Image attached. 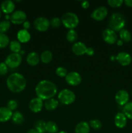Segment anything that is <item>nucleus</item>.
<instances>
[{
  "instance_id": "obj_18",
  "label": "nucleus",
  "mask_w": 132,
  "mask_h": 133,
  "mask_svg": "<svg viewBox=\"0 0 132 133\" xmlns=\"http://www.w3.org/2000/svg\"><path fill=\"white\" fill-rule=\"evenodd\" d=\"M12 111L7 107H0V122H6L10 119L12 116Z\"/></svg>"
},
{
  "instance_id": "obj_16",
  "label": "nucleus",
  "mask_w": 132,
  "mask_h": 133,
  "mask_svg": "<svg viewBox=\"0 0 132 133\" xmlns=\"http://www.w3.org/2000/svg\"><path fill=\"white\" fill-rule=\"evenodd\" d=\"M127 119L124 114L123 112H118L116 114L114 118V122L116 127L120 129H122L126 127L127 124Z\"/></svg>"
},
{
  "instance_id": "obj_31",
  "label": "nucleus",
  "mask_w": 132,
  "mask_h": 133,
  "mask_svg": "<svg viewBox=\"0 0 132 133\" xmlns=\"http://www.w3.org/2000/svg\"><path fill=\"white\" fill-rule=\"evenodd\" d=\"M10 44L9 38L6 34L0 33V48H5Z\"/></svg>"
},
{
  "instance_id": "obj_5",
  "label": "nucleus",
  "mask_w": 132,
  "mask_h": 133,
  "mask_svg": "<svg viewBox=\"0 0 132 133\" xmlns=\"http://www.w3.org/2000/svg\"><path fill=\"white\" fill-rule=\"evenodd\" d=\"M76 99V95L72 90L63 89L58 93V100L59 102L65 105H69L73 103Z\"/></svg>"
},
{
  "instance_id": "obj_23",
  "label": "nucleus",
  "mask_w": 132,
  "mask_h": 133,
  "mask_svg": "<svg viewBox=\"0 0 132 133\" xmlns=\"http://www.w3.org/2000/svg\"><path fill=\"white\" fill-rule=\"evenodd\" d=\"M12 122L16 125H21L24 122V116L21 112L19 111H16L13 113L12 116Z\"/></svg>"
},
{
  "instance_id": "obj_3",
  "label": "nucleus",
  "mask_w": 132,
  "mask_h": 133,
  "mask_svg": "<svg viewBox=\"0 0 132 133\" xmlns=\"http://www.w3.org/2000/svg\"><path fill=\"white\" fill-rule=\"evenodd\" d=\"M126 25V20L123 14L120 12H115L111 14L109 20V28L114 31H120Z\"/></svg>"
},
{
  "instance_id": "obj_33",
  "label": "nucleus",
  "mask_w": 132,
  "mask_h": 133,
  "mask_svg": "<svg viewBox=\"0 0 132 133\" xmlns=\"http://www.w3.org/2000/svg\"><path fill=\"white\" fill-rule=\"evenodd\" d=\"M10 27V22L8 20H3L0 22V31L1 33H5Z\"/></svg>"
},
{
  "instance_id": "obj_43",
  "label": "nucleus",
  "mask_w": 132,
  "mask_h": 133,
  "mask_svg": "<svg viewBox=\"0 0 132 133\" xmlns=\"http://www.w3.org/2000/svg\"><path fill=\"white\" fill-rule=\"evenodd\" d=\"M116 44H117V45H119V46H121V45H123V44H124V42H123L121 40H118L117 41H116Z\"/></svg>"
},
{
  "instance_id": "obj_30",
  "label": "nucleus",
  "mask_w": 132,
  "mask_h": 133,
  "mask_svg": "<svg viewBox=\"0 0 132 133\" xmlns=\"http://www.w3.org/2000/svg\"><path fill=\"white\" fill-rule=\"evenodd\" d=\"M45 122L43 120H38L34 124V129L39 133H45Z\"/></svg>"
},
{
  "instance_id": "obj_28",
  "label": "nucleus",
  "mask_w": 132,
  "mask_h": 133,
  "mask_svg": "<svg viewBox=\"0 0 132 133\" xmlns=\"http://www.w3.org/2000/svg\"><path fill=\"white\" fill-rule=\"evenodd\" d=\"M67 40L70 43H75L78 38V34L75 29H69L66 35Z\"/></svg>"
},
{
  "instance_id": "obj_44",
  "label": "nucleus",
  "mask_w": 132,
  "mask_h": 133,
  "mask_svg": "<svg viewBox=\"0 0 132 133\" xmlns=\"http://www.w3.org/2000/svg\"><path fill=\"white\" fill-rule=\"evenodd\" d=\"M27 133H39V132H38L35 129H30L29 131L27 132Z\"/></svg>"
},
{
  "instance_id": "obj_46",
  "label": "nucleus",
  "mask_w": 132,
  "mask_h": 133,
  "mask_svg": "<svg viewBox=\"0 0 132 133\" xmlns=\"http://www.w3.org/2000/svg\"><path fill=\"white\" fill-rule=\"evenodd\" d=\"M57 133H68V132H67L66 131H60V132H58Z\"/></svg>"
},
{
  "instance_id": "obj_37",
  "label": "nucleus",
  "mask_w": 132,
  "mask_h": 133,
  "mask_svg": "<svg viewBox=\"0 0 132 133\" xmlns=\"http://www.w3.org/2000/svg\"><path fill=\"white\" fill-rule=\"evenodd\" d=\"M50 25L52 26L54 28H58L60 26L61 23H62V21H61V19H60L58 17H54V18H53L50 21Z\"/></svg>"
},
{
  "instance_id": "obj_10",
  "label": "nucleus",
  "mask_w": 132,
  "mask_h": 133,
  "mask_svg": "<svg viewBox=\"0 0 132 133\" xmlns=\"http://www.w3.org/2000/svg\"><path fill=\"white\" fill-rule=\"evenodd\" d=\"M27 19V14L24 11L18 10L10 15V22L14 24H23Z\"/></svg>"
},
{
  "instance_id": "obj_2",
  "label": "nucleus",
  "mask_w": 132,
  "mask_h": 133,
  "mask_svg": "<svg viewBox=\"0 0 132 133\" xmlns=\"http://www.w3.org/2000/svg\"><path fill=\"white\" fill-rule=\"evenodd\" d=\"M6 86L9 90L13 93H19L25 89L27 81L22 74L13 73L6 79Z\"/></svg>"
},
{
  "instance_id": "obj_19",
  "label": "nucleus",
  "mask_w": 132,
  "mask_h": 133,
  "mask_svg": "<svg viewBox=\"0 0 132 133\" xmlns=\"http://www.w3.org/2000/svg\"><path fill=\"white\" fill-rule=\"evenodd\" d=\"M40 57L36 52L32 51L27 57V62L31 66H35L40 62Z\"/></svg>"
},
{
  "instance_id": "obj_13",
  "label": "nucleus",
  "mask_w": 132,
  "mask_h": 133,
  "mask_svg": "<svg viewBox=\"0 0 132 133\" xmlns=\"http://www.w3.org/2000/svg\"><path fill=\"white\" fill-rule=\"evenodd\" d=\"M43 106V101L39 97H34L31 100L28 105L29 109L34 113H38L42 110Z\"/></svg>"
},
{
  "instance_id": "obj_20",
  "label": "nucleus",
  "mask_w": 132,
  "mask_h": 133,
  "mask_svg": "<svg viewBox=\"0 0 132 133\" xmlns=\"http://www.w3.org/2000/svg\"><path fill=\"white\" fill-rule=\"evenodd\" d=\"M17 38L20 43H27L31 40V34L27 30L23 29L18 32Z\"/></svg>"
},
{
  "instance_id": "obj_9",
  "label": "nucleus",
  "mask_w": 132,
  "mask_h": 133,
  "mask_svg": "<svg viewBox=\"0 0 132 133\" xmlns=\"http://www.w3.org/2000/svg\"><path fill=\"white\" fill-rule=\"evenodd\" d=\"M102 38L108 44H114L118 40L117 35L116 32L110 28L104 29L102 32Z\"/></svg>"
},
{
  "instance_id": "obj_1",
  "label": "nucleus",
  "mask_w": 132,
  "mask_h": 133,
  "mask_svg": "<svg viewBox=\"0 0 132 133\" xmlns=\"http://www.w3.org/2000/svg\"><path fill=\"white\" fill-rule=\"evenodd\" d=\"M38 97L41 99L48 100L53 98L57 94V87L53 82L49 80H42L39 82L35 88Z\"/></svg>"
},
{
  "instance_id": "obj_35",
  "label": "nucleus",
  "mask_w": 132,
  "mask_h": 133,
  "mask_svg": "<svg viewBox=\"0 0 132 133\" xmlns=\"http://www.w3.org/2000/svg\"><path fill=\"white\" fill-rule=\"evenodd\" d=\"M56 74L60 77H65L67 74V71L64 67L59 66L56 70Z\"/></svg>"
},
{
  "instance_id": "obj_27",
  "label": "nucleus",
  "mask_w": 132,
  "mask_h": 133,
  "mask_svg": "<svg viewBox=\"0 0 132 133\" xmlns=\"http://www.w3.org/2000/svg\"><path fill=\"white\" fill-rule=\"evenodd\" d=\"M45 131L48 133H57L58 131V127L54 122H47L45 123Z\"/></svg>"
},
{
  "instance_id": "obj_8",
  "label": "nucleus",
  "mask_w": 132,
  "mask_h": 133,
  "mask_svg": "<svg viewBox=\"0 0 132 133\" xmlns=\"http://www.w3.org/2000/svg\"><path fill=\"white\" fill-rule=\"evenodd\" d=\"M65 81L69 85L72 87H76L79 85L82 82V76L79 73L76 71H71L67 73V75L65 77Z\"/></svg>"
},
{
  "instance_id": "obj_29",
  "label": "nucleus",
  "mask_w": 132,
  "mask_h": 133,
  "mask_svg": "<svg viewBox=\"0 0 132 133\" xmlns=\"http://www.w3.org/2000/svg\"><path fill=\"white\" fill-rule=\"evenodd\" d=\"M123 113L127 118L132 119V101L124 105L123 107Z\"/></svg>"
},
{
  "instance_id": "obj_47",
  "label": "nucleus",
  "mask_w": 132,
  "mask_h": 133,
  "mask_svg": "<svg viewBox=\"0 0 132 133\" xmlns=\"http://www.w3.org/2000/svg\"><path fill=\"white\" fill-rule=\"evenodd\" d=\"M1 9H0V18H1Z\"/></svg>"
},
{
  "instance_id": "obj_12",
  "label": "nucleus",
  "mask_w": 132,
  "mask_h": 133,
  "mask_svg": "<svg viewBox=\"0 0 132 133\" xmlns=\"http://www.w3.org/2000/svg\"><path fill=\"white\" fill-rule=\"evenodd\" d=\"M129 96L128 92L124 90H120L115 94V101L118 105L120 106H124L129 101Z\"/></svg>"
},
{
  "instance_id": "obj_6",
  "label": "nucleus",
  "mask_w": 132,
  "mask_h": 133,
  "mask_svg": "<svg viewBox=\"0 0 132 133\" xmlns=\"http://www.w3.org/2000/svg\"><path fill=\"white\" fill-rule=\"evenodd\" d=\"M22 62V57L19 53H12L6 57L5 63L8 68H16L19 66Z\"/></svg>"
},
{
  "instance_id": "obj_17",
  "label": "nucleus",
  "mask_w": 132,
  "mask_h": 133,
  "mask_svg": "<svg viewBox=\"0 0 132 133\" xmlns=\"http://www.w3.org/2000/svg\"><path fill=\"white\" fill-rule=\"evenodd\" d=\"M14 9H15V4L14 1H10V0H6L1 3V10L5 14H9L10 13H13Z\"/></svg>"
},
{
  "instance_id": "obj_36",
  "label": "nucleus",
  "mask_w": 132,
  "mask_h": 133,
  "mask_svg": "<svg viewBox=\"0 0 132 133\" xmlns=\"http://www.w3.org/2000/svg\"><path fill=\"white\" fill-rule=\"evenodd\" d=\"M18 107V103L16 100L10 99L8 101L7 103V108L10 109L11 111L16 110V109Z\"/></svg>"
},
{
  "instance_id": "obj_21",
  "label": "nucleus",
  "mask_w": 132,
  "mask_h": 133,
  "mask_svg": "<svg viewBox=\"0 0 132 133\" xmlns=\"http://www.w3.org/2000/svg\"><path fill=\"white\" fill-rule=\"evenodd\" d=\"M90 126L86 122H81L78 123L75 129V133H89Z\"/></svg>"
},
{
  "instance_id": "obj_39",
  "label": "nucleus",
  "mask_w": 132,
  "mask_h": 133,
  "mask_svg": "<svg viewBox=\"0 0 132 133\" xmlns=\"http://www.w3.org/2000/svg\"><path fill=\"white\" fill-rule=\"evenodd\" d=\"M85 54L88 56H93L94 54V50L92 48H87Z\"/></svg>"
},
{
  "instance_id": "obj_15",
  "label": "nucleus",
  "mask_w": 132,
  "mask_h": 133,
  "mask_svg": "<svg viewBox=\"0 0 132 133\" xmlns=\"http://www.w3.org/2000/svg\"><path fill=\"white\" fill-rule=\"evenodd\" d=\"M87 46L84 43L82 42H75L72 46V51L74 54L77 56H81L85 54Z\"/></svg>"
},
{
  "instance_id": "obj_42",
  "label": "nucleus",
  "mask_w": 132,
  "mask_h": 133,
  "mask_svg": "<svg viewBox=\"0 0 132 133\" xmlns=\"http://www.w3.org/2000/svg\"><path fill=\"white\" fill-rule=\"evenodd\" d=\"M124 3L126 6L129 7H132V0H125L124 1Z\"/></svg>"
},
{
  "instance_id": "obj_14",
  "label": "nucleus",
  "mask_w": 132,
  "mask_h": 133,
  "mask_svg": "<svg viewBox=\"0 0 132 133\" xmlns=\"http://www.w3.org/2000/svg\"><path fill=\"white\" fill-rule=\"evenodd\" d=\"M116 60L122 66H128L131 64L132 61L131 56L126 52H120L116 57Z\"/></svg>"
},
{
  "instance_id": "obj_7",
  "label": "nucleus",
  "mask_w": 132,
  "mask_h": 133,
  "mask_svg": "<svg viewBox=\"0 0 132 133\" xmlns=\"http://www.w3.org/2000/svg\"><path fill=\"white\" fill-rule=\"evenodd\" d=\"M50 25V21L45 17H38L34 21V27L40 32L47 31Z\"/></svg>"
},
{
  "instance_id": "obj_26",
  "label": "nucleus",
  "mask_w": 132,
  "mask_h": 133,
  "mask_svg": "<svg viewBox=\"0 0 132 133\" xmlns=\"http://www.w3.org/2000/svg\"><path fill=\"white\" fill-rule=\"evenodd\" d=\"M9 48H10V51L14 53H19L21 51V43L18 40H12L10 42Z\"/></svg>"
},
{
  "instance_id": "obj_32",
  "label": "nucleus",
  "mask_w": 132,
  "mask_h": 133,
  "mask_svg": "<svg viewBox=\"0 0 132 133\" xmlns=\"http://www.w3.org/2000/svg\"><path fill=\"white\" fill-rule=\"evenodd\" d=\"M89 125L91 128L93 129L94 130H99L102 128V122L99 119H94L91 120L89 122Z\"/></svg>"
},
{
  "instance_id": "obj_11",
  "label": "nucleus",
  "mask_w": 132,
  "mask_h": 133,
  "mask_svg": "<svg viewBox=\"0 0 132 133\" xmlns=\"http://www.w3.org/2000/svg\"><path fill=\"white\" fill-rule=\"evenodd\" d=\"M108 14V10L106 6H99L93 10L91 14V17L96 21H102L106 18Z\"/></svg>"
},
{
  "instance_id": "obj_25",
  "label": "nucleus",
  "mask_w": 132,
  "mask_h": 133,
  "mask_svg": "<svg viewBox=\"0 0 132 133\" xmlns=\"http://www.w3.org/2000/svg\"><path fill=\"white\" fill-rule=\"evenodd\" d=\"M119 36L120 38L123 42L128 43L131 40V34L130 33L128 30L123 29L121 31H119Z\"/></svg>"
},
{
  "instance_id": "obj_38",
  "label": "nucleus",
  "mask_w": 132,
  "mask_h": 133,
  "mask_svg": "<svg viewBox=\"0 0 132 133\" xmlns=\"http://www.w3.org/2000/svg\"><path fill=\"white\" fill-rule=\"evenodd\" d=\"M9 68L5 62L0 63V75H5L7 74Z\"/></svg>"
},
{
  "instance_id": "obj_24",
  "label": "nucleus",
  "mask_w": 132,
  "mask_h": 133,
  "mask_svg": "<svg viewBox=\"0 0 132 133\" xmlns=\"http://www.w3.org/2000/svg\"><path fill=\"white\" fill-rule=\"evenodd\" d=\"M40 60L43 64H49L53 60V53L49 50H45L41 53Z\"/></svg>"
},
{
  "instance_id": "obj_41",
  "label": "nucleus",
  "mask_w": 132,
  "mask_h": 133,
  "mask_svg": "<svg viewBox=\"0 0 132 133\" xmlns=\"http://www.w3.org/2000/svg\"><path fill=\"white\" fill-rule=\"evenodd\" d=\"M81 6L83 9H87L89 6V2L88 1H84L82 2Z\"/></svg>"
},
{
  "instance_id": "obj_22",
  "label": "nucleus",
  "mask_w": 132,
  "mask_h": 133,
  "mask_svg": "<svg viewBox=\"0 0 132 133\" xmlns=\"http://www.w3.org/2000/svg\"><path fill=\"white\" fill-rule=\"evenodd\" d=\"M43 105L47 110L53 111V110H54L58 107V105H59V101H58V99H56L54 98H51L48 100H46Z\"/></svg>"
},
{
  "instance_id": "obj_48",
  "label": "nucleus",
  "mask_w": 132,
  "mask_h": 133,
  "mask_svg": "<svg viewBox=\"0 0 132 133\" xmlns=\"http://www.w3.org/2000/svg\"><path fill=\"white\" fill-rule=\"evenodd\" d=\"M0 33H1V31H0Z\"/></svg>"
},
{
  "instance_id": "obj_34",
  "label": "nucleus",
  "mask_w": 132,
  "mask_h": 133,
  "mask_svg": "<svg viewBox=\"0 0 132 133\" xmlns=\"http://www.w3.org/2000/svg\"><path fill=\"white\" fill-rule=\"evenodd\" d=\"M107 2V4L111 7L118 8L122 6V5L124 3V1H122V0H108Z\"/></svg>"
},
{
  "instance_id": "obj_40",
  "label": "nucleus",
  "mask_w": 132,
  "mask_h": 133,
  "mask_svg": "<svg viewBox=\"0 0 132 133\" xmlns=\"http://www.w3.org/2000/svg\"><path fill=\"white\" fill-rule=\"evenodd\" d=\"M23 29L25 30H27L28 31V29L31 27V23H30L28 21L26 20L24 23H23Z\"/></svg>"
},
{
  "instance_id": "obj_4",
  "label": "nucleus",
  "mask_w": 132,
  "mask_h": 133,
  "mask_svg": "<svg viewBox=\"0 0 132 133\" xmlns=\"http://www.w3.org/2000/svg\"><path fill=\"white\" fill-rule=\"evenodd\" d=\"M62 23L69 29H74L79 24V18L76 14L71 12L65 13L61 18Z\"/></svg>"
},
{
  "instance_id": "obj_45",
  "label": "nucleus",
  "mask_w": 132,
  "mask_h": 133,
  "mask_svg": "<svg viewBox=\"0 0 132 133\" xmlns=\"http://www.w3.org/2000/svg\"><path fill=\"white\" fill-rule=\"evenodd\" d=\"M5 18H6V20H8L9 21V19H10V16H9V14H6V16H5Z\"/></svg>"
},
{
  "instance_id": "obj_49",
  "label": "nucleus",
  "mask_w": 132,
  "mask_h": 133,
  "mask_svg": "<svg viewBox=\"0 0 132 133\" xmlns=\"http://www.w3.org/2000/svg\"><path fill=\"white\" fill-rule=\"evenodd\" d=\"M131 95H132V92H131Z\"/></svg>"
}]
</instances>
